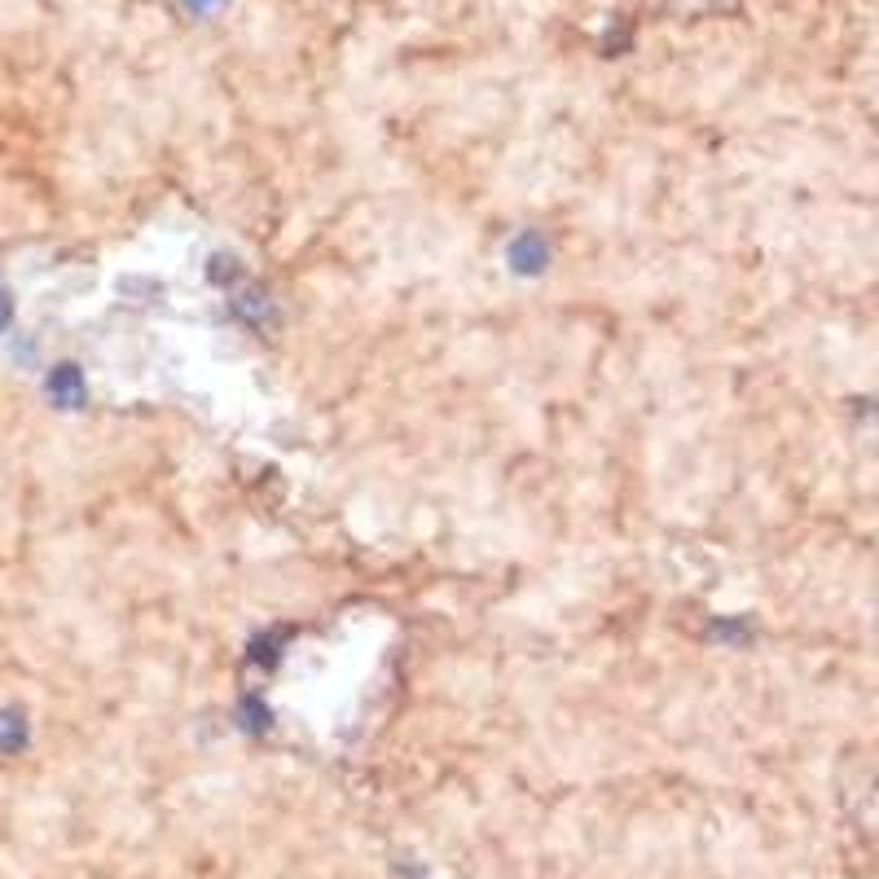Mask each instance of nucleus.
Segmentation results:
<instances>
[{"mask_svg":"<svg viewBox=\"0 0 879 879\" xmlns=\"http://www.w3.org/2000/svg\"><path fill=\"white\" fill-rule=\"evenodd\" d=\"M193 9H211V4H220V0H189Z\"/></svg>","mask_w":879,"mask_h":879,"instance_id":"obj_1","label":"nucleus"}]
</instances>
